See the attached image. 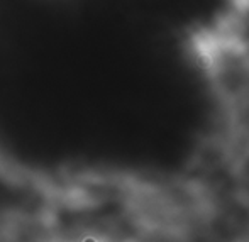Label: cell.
Here are the masks:
<instances>
[{"mask_svg": "<svg viewBox=\"0 0 249 242\" xmlns=\"http://www.w3.org/2000/svg\"><path fill=\"white\" fill-rule=\"evenodd\" d=\"M44 202V188L31 174L0 161V219H20Z\"/></svg>", "mask_w": 249, "mask_h": 242, "instance_id": "6da1fadb", "label": "cell"}, {"mask_svg": "<svg viewBox=\"0 0 249 242\" xmlns=\"http://www.w3.org/2000/svg\"><path fill=\"white\" fill-rule=\"evenodd\" d=\"M224 31L227 46L249 54V0H234Z\"/></svg>", "mask_w": 249, "mask_h": 242, "instance_id": "7a4b0ae2", "label": "cell"}]
</instances>
